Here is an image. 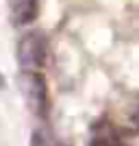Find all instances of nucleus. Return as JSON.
<instances>
[{
  "label": "nucleus",
  "instance_id": "nucleus-5",
  "mask_svg": "<svg viewBox=\"0 0 139 146\" xmlns=\"http://www.w3.org/2000/svg\"><path fill=\"white\" fill-rule=\"evenodd\" d=\"M5 85H7V81H5V76H2V72H0V90H5Z\"/></svg>",
  "mask_w": 139,
  "mask_h": 146
},
{
  "label": "nucleus",
  "instance_id": "nucleus-4",
  "mask_svg": "<svg viewBox=\"0 0 139 146\" xmlns=\"http://www.w3.org/2000/svg\"><path fill=\"white\" fill-rule=\"evenodd\" d=\"M30 146H55V144H52L42 131H35V133L30 135Z\"/></svg>",
  "mask_w": 139,
  "mask_h": 146
},
{
  "label": "nucleus",
  "instance_id": "nucleus-1",
  "mask_svg": "<svg viewBox=\"0 0 139 146\" xmlns=\"http://www.w3.org/2000/svg\"><path fill=\"white\" fill-rule=\"evenodd\" d=\"M18 90L24 98L26 107L30 109V113H35L37 118H46L50 100H48V85H46L43 74L39 70H20Z\"/></svg>",
  "mask_w": 139,
  "mask_h": 146
},
{
  "label": "nucleus",
  "instance_id": "nucleus-3",
  "mask_svg": "<svg viewBox=\"0 0 139 146\" xmlns=\"http://www.w3.org/2000/svg\"><path fill=\"white\" fill-rule=\"evenodd\" d=\"M7 7L15 24H30L37 18L39 0H7Z\"/></svg>",
  "mask_w": 139,
  "mask_h": 146
},
{
  "label": "nucleus",
  "instance_id": "nucleus-2",
  "mask_svg": "<svg viewBox=\"0 0 139 146\" xmlns=\"http://www.w3.org/2000/svg\"><path fill=\"white\" fill-rule=\"evenodd\" d=\"M15 57L22 70H42L48 57V39L42 31H28L20 37Z\"/></svg>",
  "mask_w": 139,
  "mask_h": 146
}]
</instances>
